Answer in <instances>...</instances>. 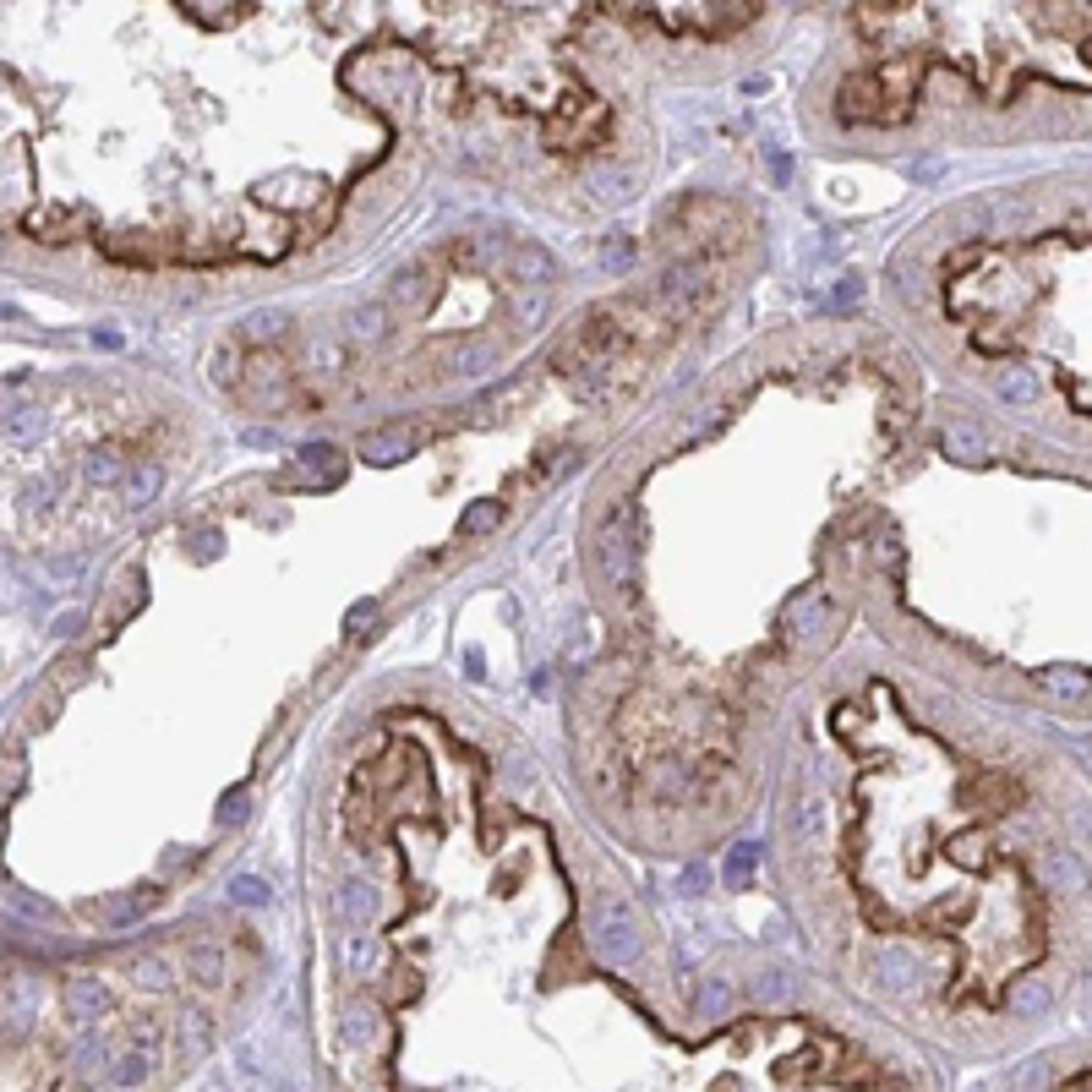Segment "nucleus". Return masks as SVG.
<instances>
[{"instance_id":"obj_1","label":"nucleus","mask_w":1092,"mask_h":1092,"mask_svg":"<svg viewBox=\"0 0 1092 1092\" xmlns=\"http://www.w3.org/2000/svg\"><path fill=\"white\" fill-rule=\"evenodd\" d=\"M590 945H596V956H606V962H634L639 956L634 912L623 907V901H606V907L590 918Z\"/></svg>"},{"instance_id":"obj_16","label":"nucleus","mask_w":1092,"mask_h":1092,"mask_svg":"<svg viewBox=\"0 0 1092 1092\" xmlns=\"http://www.w3.org/2000/svg\"><path fill=\"white\" fill-rule=\"evenodd\" d=\"M945 454H950V459H967V465H978V459H983L978 432H972V426H950V437H945Z\"/></svg>"},{"instance_id":"obj_38","label":"nucleus","mask_w":1092,"mask_h":1092,"mask_svg":"<svg viewBox=\"0 0 1092 1092\" xmlns=\"http://www.w3.org/2000/svg\"><path fill=\"white\" fill-rule=\"evenodd\" d=\"M912 175H918V181H934V175H940V159H923V164H912Z\"/></svg>"},{"instance_id":"obj_23","label":"nucleus","mask_w":1092,"mask_h":1092,"mask_svg":"<svg viewBox=\"0 0 1092 1092\" xmlns=\"http://www.w3.org/2000/svg\"><path fill=\"white\" fill-rule=\"evenodd\" d=\"M497 519H503V509H497V503H475V509L465 513V535H481V530H491Z\"/></svg>"},{"instance_id":"obj_15","label":"nucleus","mask_w":1092,"mask_h":1092,"mask_svg":"<svg viewBox=\"0 0 1092 1092\" xmlns=\"http://www.w3.org/2000/svg\"><path fill=\"white\" fill-rule=\"evenodd\" d=\"M181 1033H186V1049H192V1055H202V1049H214V1033H208V1016H202L197 1005H186V1011H181Z\"/></svg>"},{"instance_id":"obj_19","label":"nucleus","mask_w":1092,"mask_h":1092,"mask_svg":"<svg viewBox=\"0 0 1092 1092\" xmlns=\"http://www.w3.org/2000/svg\"><path fill=\"white\" fill-rule=\"evenodd\" d=\"M230 901H240V907H262V901H268V885L252 879V874H236V879H230Z\"/></svg>"},{"instance_id":"obj_14","label":"nucleus","mask_w":1092,"mask_h":1092,"mask_svg":"<svg viewBox=\"0 0 1092 1092\" xmlns=\"http://www.w3.org/2000/svg\"><path fill=\"white\" fill-rule=\"evenodd\" d=\"M694 1005H699L705 1016H727V1011H732V983H721V978L699 983V994H694Z\"/></svg>"},{"instance_id":"obj_32","label":"nucleus","mask_w":1092,"mask_h":1092,"mask_svg":"<svg viewBox=\"0 0 1092 1092\" xmlns=\"http://www.w3.org/2000/svg\"><path fill=\"white\" fill-rule=\"evenodd\" d=\"M814 623H819V596H808V601L798 606V618H792V634H808Z\"/></svg>"},{"instance_id":"obj_5","label":"nucleus","mask_w":1092,"mask_h":1092,"mask_svg":"<svg viewBox=\"0 0 1092 1092\" xmlns=\"http://www.w3.org/2000/svg\"><path fill=\"white\" fill-rule=\"evenodd\" d=\"M1049 891L1055 896H1081L1087 891V869L1076 852H1049Z\"/></svg>"},{"instance_id":"obj_29","label":"nucleus","mask_w":1092,"mask_h":1092,"mask_svg":"<svg viewBox=\"0 0 1092 1092\" xmlns=\"http://www.w3.org/2000/svg\"><path fill=\"white\" fill-rule=\"evenodd\" d=\"M192 972H197L202 983H214V978H218V950H214V945H197V956H192Z\"/></svg>"},{"instance_id":"obj_10","label":"nucleus","mask_w":1092,"mask_h":1092,"mask_svg":"<svg viewBox=\"0 0 1092 1092\" xmlns=\"http://www.w3.org/2000/svg\"><path fill=\"white\" fill-rule=\"evenodd\" d=\"M1000 399H1011V404H1033V399H1037V377L1027 372V366H1005V372H1000Z\"/></svg>"},{"instance_id":"obj_11","label":"nucleus","mask_w":1092,"mask_h":1092,"mask_svg":"<svg viewBox=\"0 0 1092 1092\" xmlns=\"http://www.w3.org/2000/svg\"><path fill=\"white\" fill-rule=\"evenodd\" d=\"M44 426H50V421H44V410H28V404H11V410H6V432L17 437V443L44 437Z\"/></svg>"},{"instance_id":"obj_28","label":"nucleus","mask_w":1092,"mask_h":1092,"mask_svg":"<svg viewBox=\"0 0 1092 1092\" xmlns=\"http://www.w3.org/2000/svg\"><path fill=\"white\" fill-rule=\"evenodd\" d=\"M628 257H634V246L618 236V240H606V246H601V268H628Z\"/></svg>"},{"instance_id":"obj_24","label":"nucleus","mask_w":1092,"mask_h":1092,"mask_svg":"<svg viewBox=\"0 0 1092 1092\" xmlns=\"http://www.w3.org/2000/svg\"><path fill=\"white\" fill-rule=\"evenodd\" d=\"M240 819H246V786H230L218 803V825H240Z\"/></svg>"},{"instance_id":"obj_25","label":"nucleus","mask_w":1092,"mask_h":1092,"mask_svg":"<svg viewBox=\"0 0 1092 1092\" xmlns=\"http://www.w3.org/2000/svg\"><path fill=\"white\" fill-rule=\"evenodd\" d=\"M760 863V841H743V847H732V857H727V874L732 879H743L748 869Z\"/></svg>"},{"instance_id":"obj_7","label":"nucleus","mask_w":1092,"mask_h":1092,"mask_svg":"<svg viewBox=\"0 0 1092 1092\" xmlns=\"http://www.w3.org/2000/svg\"><path fill=\"white\" fill-rule=\"evenodd\" d=\"M339 907H345L350 923L361 928V923H372V918H377V891H372L366 879H350L345 891H339Z\"/></svg>"},{"instance_id":"obj_9","label":"nucleus","mask_w":1092,"mask_h":1092,"mask_svg":"<svg viewBox=\"0 0 1092 1092\" xmlns=\"http://www.w3.org/2000/svg\"><path fill=\"white\" fill-rule=\"evenodd\" d=\"M345 1037L350 1043H372V1037H377V1005L350 1000L345 1005Z\"/></svg>"},{"instance_id":"obj_17","label":"nucleus","mask_w":1092,"mask_h":1092,"mask_svg":"<svg viewBox=\"0 0 1092 1092\" xmlns=\"http://www.w3.org/2000/svg\"><path fill=\"white\" fill-rule=\"evenodd\" d=\"M143 1076H148V1059H143V1055H131V1049L115 1059V1065H109V1081H115V1087H137Z\"/></svg>"},{"instance_id":"obj_4","label":"nucleus","mask_w":1092,"mask_h":1092,"mask_svg":"<svg viewBox=\"0 0 1092 1092\" xmlns=\"http://www.w3.org/2000/svg\"><path fill=\"white\" fill-rule=\"evenodd\" d=\"M416 432H421L416 421H404V426H388V432H372L361 454L372 459V465H394V459H404L410 448H416Z\"/></svg>"},{"instance_id":"obj_6","label":"nucleus","mask_w":1092,"mask_h":1092,"mask_svg":"<svg viewBox=\"0 0 1092 1092\" xmlns=\"http://www.w3.org/2000/svg\"><path fill=\"white\" fill-rule=\"evenodd\" d=\"M1037 683H1043L1049 694H1059V699H1087V694H1092V677L1076 672V667H1043V672H1037Z\"/></svg>"},{"instance_id":"obj_20","label":"nucleus","mask_w":1092,"mask_h":1092,"mask_svg":"<svg viewBox=\"0 0 1092 1092\" xmlns=\"http://www.w3.org/2000/svg\"><path fill=\"white\" fill-rule=\"evenodd\" d=\"M377 956H382V950L372 945V940H361V934H355V940H345V962L355 967V972H377Z\"/></svg>"},{"instance_id":"obj_3","label":"nucleus","mask_w":1092,"mask_h":1092,"mask_svg":"<svg viewBox=\"0 0 1092 1092\" xmlns=\"http://www.w3.org/2000/svg\"><path fill=\"white\" fill-rule=\"evenodd\" d=\"M109 1011V994L99 978H66V1016L72 1021H99Z\"/></svg>"},{"instance_id":"obj_37","label":"nucleus","mask_w":1092,"mask_h":1092,"mask_svg":"<svg viewBox=\"0 0 1092 1092\" xmlns=\"http://www.w3.org/2000/svg\"><path fill=\"white\" fill-rule=\"evenodd\" d=\"M596 192H601V197H628V181H606V175H601Z\"/></svg>"},{"instance_id":"obj_13","label":"nucleus","mask_w":1092,"mask_h":1092,"mask_svg":"<svg viewBox=\"0 0 1092 1092\" xmlns=\"http://www.w3.org/2000/svg\"><path fill=\"white\" fill-rule=\"evenodd\" d=\"M131 983H137V989H170V983H175V967L164 962V956H143V962H131Z\"/></svg>"},{"instance_id":"obj_12","label":"nucleus","mask_w":1092,"mask_h":1092,"mask_svg":"<svg viewBox=\"0 0 1092 1092\" xmlns=\"http://www.w3.org/2000/svg\"><path fill=\"white\" fill-rule=\"evenodd\" d=\"M82 475H88V481H126V459L115 454V448H93V454L82 459Z\"/></svg>"},{"instance_id":"obj_35","label":"nucleus","mask_w":1092,"mask_h":1092,"mask_svg":"<svg viewBox=\"0 0 1092 1092\" xmlns=\"http://www.w3.org/2000/svg\"><path fill=\"white\" fill-rule=\"evenodd\" d=\"M416 295H421V273H404L394 284V301H416Z\"/></svg>"},{"instance_id":"obj_33","label":"nucleus","mask_w":1092,"mask_h":1092,"mask_svg":"<svg viewBox=\"0 0 1092 1092\" xmlns=\"http://www.w3.org/2000/svg\"><path fill=\"white\" fill-rule=\"evenodd\" d=\"M760 994L764 1000H782V994H792V978H786V972H770V978H760Z\"/></svg>"},{"instance_id":"obj_18","label":"nucleus","mask_w":1092,"mask_h":1092,"mask_svg":"<svg viewBox=\"0 0 1092 1092\" xmlns=\"http://www.w3.org/2000/svg\"><path fill=\"white\" fill-rule=\"evenodd\" d=\"M792 825H798L803 836H814L819 825H825V803H819L814 792H803V798H798V808H792Z\"/></svg>"},{"instance_id":"obj_22","label":"nucleus","mask_w":1092,"mask_h":1092,"mask_svg":"<svg viewBox=\"0 0 1092 1092\" xmlns=\"http://www.w3.org/2000/svg\"><path fill=\"white\" fill-rule=\"evenodd\" d=\"M72 1059H77V1071H88V1076H99V1071L109 1065L104 1043H93V1037H88V1043H77V1055H72Z\"/></svg>"},{"instance_id":"obj_26","label":"nucleus","mask_w":1092,"mask_h":1092,"mask_svg":"<svg viewBox=\"0 0 1092 1092\" xmlns=\"http://www.w3.org/2000/svg\"><path fill=\"white\" fill-rule=\"evenodd\" d=\"M279 328H284V311H252V317H246V333H252V339H268Z\"/></svg>"},{"instance_id":"obj_34","label":"nucleus","mask_w":1092,"mask_h":1092,"mask_svg":"<svg viewBox=\"0 0 1092 1092\" xmlns=\"http://www.w3.org/2000/svg\"><path fill=\"white\" fill-rule=\"evenodd\" d=\"M355 333H366V339H372V333H382V306H366L361 317H355Z\"/></svg>"},{"instance_id":"obj_21","label":"nucleus","mask_w":1092,"mask_h":1092,"mask_svg":"<svg viewBox=\"0 0 1092 1092\" xmlns=\"http://www.w3.org/2000/svg\"><path fill=\"white\" fill-rule=\"evenodd\" d=\"M1011 1005H1016L1021 1016H1033V1011H1043V1005H1049V989H1043V983H1016Z\"/></svg>"},{"instance_id":"obj_8","label":"nucleus","mask_w":1092,"mask_h":1092,"mask_svg":"<svg viewBox=\"0 0 1092 1092\" xmlns=\"http://www.w3.org/2000/svg\"><path fill=\"white\" fill-rule=\"evenodd\" d=\"M159 491H164V470H159V465H143V470H131V475H126V503H131V509L153 503Z\"/></svg>"},{"instance_id":"obj_36","label":"nucleus","mask_w":1092,"mask_h":1092,"mask_svg":"<svg viewBox=\"0 0 1092 1092\" xmlns=\"http://www.w3.org/2000/svg\"><path fill=\"white\" fill-rule=\"evenodd\" d=\"M454 366H459V372H465V377H475V372H487L491 361H487V355H475V350H465V355H459Z\"/></svg>"},{"instance_id":"obj_30","label":"nucleus","mask_w":1092,"mask_h":1092,"mask_svg":"<svg viewBox=\"0 0 1092 1092\" xmlns=\"http://www.w3.org/2000/svg\"><path fill=\"white\" fill-rule=\"evenodd\" d=\"M513 268H519V273H530V279H546V273H552V262H546V257L535 252V246H525V252H519V262H513Z\"/></svg>"},{"instance_id":"obj_2","label":"nucleus","mask_w":1092,"mask_h":1092,"mask_svg":"<svg viewBox=\"0 0 1092 1092\" xmlns=\"http://www.w3.org/2000/svg\"><path fill=\"white\" fill-rule=\"evenodd\" d=\"M655 295H661V306L672 311V317H683L689 306H699V295H705V273L699 268H667L661 273V284H655Z\"/></svg>"},{"instance_id":"obj_31","label":"nucleus","mask_w":1092,"mask_h":1092,"mask_svg":"<svg viewBox=\"0 0 1092 1092\" xmlns=\"http://www.w3.org/2000/svg\"><path fill=\"white\" fill-rule=\"evenodd\" d=\"M372 623H377V601H361V606L350 612V639H361Z\"/></svg>"},{"instance_id":"obj_27","label":"nucleus","mask_w":1092,"mask_h":1092,"mask_svg":"<svg viewBox=\"0 0 1092 1092\" xmlns=\"http://www.w3.org/2000/svg\"><path fill=\"white\" fill-rule=\"evenodd\" d=\"M874 972H879V983H885V989H901V983H907V962H901V956H879V967H874Z\"/></svg>"}]
</instances>
